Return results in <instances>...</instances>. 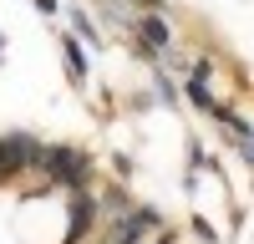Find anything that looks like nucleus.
Returning <instances> with one entry per match:
<instances>
[{
	"label": "nucleus",
	"instance_id": "f257e3e1",
	"mask_svg": "<svg viewBox=\"0 0 254 244\" xmlns=\"http://www.w3.org/2000/svg\"><path fill=\"white\" fill-rule=\"evenodd\" d=\"M41 173L56 183V193L92 188V183L102 178L97 173V158L87 148H76V142H46V153H41Z\"/></svg>",
	"mask_w": 254,
	"mask_h": 244
},
{
	"label": "nucleus",
	"instance_id": "f03ea898",
	"mask_svg": "<svg viewBox=\"0 0 254 244\" xmlns=\"http://www.w3.org/2000/svg\"><path fill=\"white\" fill-rule=\"evenodd\" d=\"M41 153H46V142H41L36 132H26V127L0 132V188L15 183V178H31L41 168Z\"/></svg>",
	"mask_w": 254,
	"mask_h": 244
},
{
	"label": "nucleus",
	"instance_id": "7ed1b4c3",
	"mask_svg": "<svg viewBox=\"0 0 254 244\" xmlns=\"http://www.w3.org/2000/svg\"><path fill=\"white\" fill-rule=\"evenodd\" d=\"M168 229L163 209H153V203H132V214H122L112 224H102L97 229V244H153V234Z\"/></svg>",
	"mask_w": 254,
	"mask_h": 244
},
{
	"label": "nucleus",
	"instance_id": "20e7f679",
	"mask_svg": "<svg viewBox=\"0 0 254 244\" xmlns=\"http://www.w3.org/2000/svg\"><path fill=\"white\" fill-rule=\"evenodd\" d=\"M56 51H61V66H66V81L76 92H87V76H92V61H87V41L76 31H56Z\"/></svg>",
	"mask_w": 254,
	"mask_h": 244
},
{
	"label": "nucleus",
	"instance_id": "39448f33",
	"mask_svg": "<svg viewBox=\"0 0 254 244\" xmlns=\"http://www.w3.org/2000/svg\"><path fill=\"white\" fill-rule=\"evenodd\" d=\"M132 193H127V183L117 178V183H107V178H97V214H102V224H112V219H122V214H132Z\"/></svg>",
	"mask_w": 254,
	"mask_h": 244
},
{
	"label": "nucleus",
	"instance_id": "423d86ee",
	"mask_svg": "<svg viewBox=\"0 0 254 244\" xmlns=\"http://www.w3.org/2000/svg\"><path fill=\"white\" fill-rule=\"evenodd\" d=\"M66 20H71V31L87 41V46H97V51L107 46V31H102V20H97L87 5H66Z\"/></svg>",
	"mask_w": 254,
	"mask_h": 244
},
{
	"label": "nucleus",
	"instance_id": "0eeeda50",
	"mask_svg": "<svg viewBox=\"0 0 254 244\" xmlns=\"http://www.w3.org/2000/svg\"><path fill=\"white\" fill-rule=\"evenodd\" d=\"M193 234H198V239H203V244H219V229H214V224H208V219H203V214H198V219H193Z\"/></svg>",
	"mask_w": 254,
	"mask_h": 244
},
{
	"label": "nucleus",
	"instance_id": "6e6552de",
	"mask_svg": "<svg viewBox=\"0 0 254 244\" xmlns=\"http://www.w3.org/2000/svg\"><path fill=\"white\" fill-rule=\"evenodd\" d=\"M112 173L127 183V178H132V158H127V153H117V158H112Z\"/></svg>",
	"mask_w": 254,
	"mask_h": 244
},
{
	"label": "nucleus",
	"instance_id": "1a4fd4ad",
	"mask_svg": "<svg viewBox=\"0 0 254 244\" xmlns=\"http://www.w3.org/2000/svg\"><path fill=\"white\" fill-rule=\"evenodd\" d=\"M153 244H183V234L173 229V224H168V229H163V234H153Z\"/></svg>",
	"mask_w": 254,
	"mask_h": 244
},
{
	"label": "nucleus",
	"instance_id": "9d476101",
	"mask_svg": "<svg viewBox=\"0 0 254 244\" xmlns=\"http://www.w3.org/2000/svg\"><path fill=\"white\" fill-rule=\"evenodd\" d=\"M61 5H66V0H36V10H41V15H46V20H51V15H56Z\"/></svg>",
	"mask_w": 254,
	"mask_h": 244
},
{
	"label": "nucleus",
	"instance_id": "9b49d317",
	"mask_svg": "<svg viewBox=\"0 0 254 244\" xmlns=\"http://www.w3.org/2000/svg\"><path fill=\"white\" fill-rule=\"evenodd\" d=\"M137 10H168V0H132Z\"/></svg>",
	"mask_w": 254,
	"mask_h": 244
},
{
	"label": "nucleus",
	"instance_id": "f8f14e48",
	"mask_svg": "<svg viewBox=\"0 0 254 244\" xmlns=\"http://www.w3.org/2000/svg\"><path fill=\"white\" fill-rule=\"evenodd\" d=\"M0 61H5V36H0Z\"/></svg>",
	"mask_w": 254,
	"mask_h": 244
}]
</instances>
